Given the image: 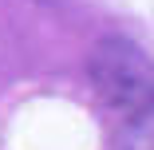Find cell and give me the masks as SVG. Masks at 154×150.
<instances>
[{"mask_svg": "<svg viewBox=\"0 0 154 150\" xmlns=\"http://www.w3.org/2000/svg\"><path fill=\"white\" fill-rule=\"evenodd\" d=\"M87 79L119 123L154 107V59L122 36H107L87 51Z\"/></svg>", "mask_w": 154, "mask_h": 150, "instance_id": "cell-1", "label": "cell"}, {"mask_svg": "<svg viewBox=\"0 0 154 150\" xmlns=\"http://www.w3.org/2000/svg\"><path fill=\"white\" fill-rule=\"evenodd\" d=\"M111 150H154V107L142 111V115L122 118L119 130H115Z\"/></svg>", "mask_w": 154, "mask_h": 150, "instance_id": "cell-2", "label": "cell"}]
</instances>
